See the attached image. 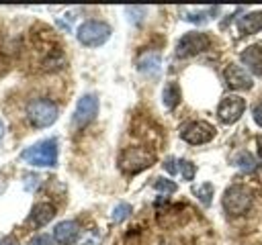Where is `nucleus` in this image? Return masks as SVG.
I'll use <instances>...</instances> for the list:
<instances>
[{"instance_id": "nucleus-1", "label": "nucleus", "mask_w": 262, "mask_h": 245, "mask_svg": "<svg viewBox=\"0 0 262 245\" xmlns=\"http://www.w3.org/2000/svg\"><path fill=\"white\" fill-rule=\"evenodd\" d=\"M20 159L31 165H37V167H55L57 165V141L43 139L31 147L23 149Z\"/></svg>"}, {"instance_id": "nucleus-2", "label": "nucleus", "mask_w": 262, "mask_h": 245, "mask_svg": "<svg viewBox=\"0 0 262 245\" xmlns=\"http://www.w3.org/2000/svg\"><path fill=\"white\" fill-rule=\"evenodd\" d=\"M154 161H156V155L145 147H127L119 155V167L125 174H139L149 165H154Z\"/></svg>"}, {"instance_id": "nucleus-3", "label": "nucleus", "mask_w": 262, "mask_h": 245, "mask_svg": "<svg viewBox=\"0 0 262 245\" xmlns=\"http://www.w3.org/2000/svg\"><path fill=\"white\" fill-rule=\"evenodd\" d=\"M221 204L227 214L239 216V214L248 212V208L252 206V192H250V188H246L242 184H233L223 192Z\"/></svg>"}, {"instance_id": "nucleus-4", "label": "nucleus", "mask_w": 262, "mask_h": 245, "mask_svg": "<svg viewBox=\"0 0 262 245\" xmlns=\"http://www.w3.org/2000/svg\"><path fill=\"white\" fill-rule=\"evenodd\" d=\"M27 118L37 129L51 127L57 120V106H55V102H51L47 98H35L27 106Z\"/></svg>"}, {"instance_id": "nucleus-5", "label": "nucleus", "mask_w": 262, "mask_h": 245, "mask_svg": "<svg viewBox=\"0 0 262 245\" xmlns=\"http://www.w3.org/2000/svg\"><path fill=\"white\" fill-rule=\"evenodd\" d=\"M76 37L82 45L86 47H100L108 41L111 37V27L102 20H86L78 27Z\"/></svg>"}, {"instance_id": "nucleus-6", "label": "nucleus", "mask_w": 262, "mask_h": 245, "mask_svg": "<svg viewBox=\"0 0 262 245\" xmlns=\"http://www.w3.org/2000/svg\"><path fill=\"white\" fill-rule=\"evenodd\" d=\"M209 45H211V39L205 33H199V31L184 33L178 39V43H176V57H192V55H199L205 49H209Z\"/></svg>"}, {"instance_id": "nucleus-7", "label": "nucleus", "mask_w": 262, "mask_h": 245, "mask_svg": "<svg viewBox=\"0 0 262 245\" xmlns=\"http://www.w3.org/2000/svg\"><path fill=\"white\" fill-rule=\"evenodd\" d=\"M215 127L207 120H190L180 129V137L190 145H203L209 143L215 137Z\"/></svg>"}, {"instance_id": "nucleus-8", "label": "nucleus", "mask_w": 262, "mask_h": 245, "mask_svg": "<svg viewBox=\"0 0 262 245\" xmlns=\"http://www.w3.org/2000/svg\"><path fill=\"white\" fill-rule=\"evenodd\" d=\"M244 110H246V100L242 96H237V94H229L219 102L217 116H219V120L223 125H233V122H237L242 118Z\"/></svg>"}, {"instance_id": "nucleus-9", "label": "nucleus", "mask_w": 262, "mask_h": 245, "mask_svg": "<svg viewBox=\"0 0 262 245\" xmlns=\"http://www.w3.org/2000/svg\"><path fill=\"white\" fill-rule=\"evenodd\" d=\"M98 114V98L96 94H84L74 110V125L76 127H86L88 122H92Z\"/></svg>"}, {"instance_id": "nucleus-10", "label": "nucleus", "mask_w": 262, "mask_h": 245, "mask_svg": "<svg viewBox=\"0 0 262 245\" xmlns=\"http://www.w3.org/2000/svg\"><path fill=\"white\" fill-rule=\"evenodd\" d=\"M223 78H225L227 86L233 88V90H250V88L254 86L252 76H250L242 65H235V63H229V65L223 69Z\"/></svg>"}, {"instance_id": "nucleus-11", "label": "nucleus", "mask_w": 262, "mask_h": 245, "mask_svg": "<svg viewBox=\"0 0 262 245\" xmlns=\"http://www.w3.org/2000/svg\"><path fill=\"white\" fill-rule=\"evenodd\" d=\"M78 235H80V227H78L76 220H61L53 229V239L59 245H72V243H76Z\"/></svg>"}, {"instance_id": "nucleus-12", "label": "nucleus", "mask_w": 262, "mask_h": 245, "mask_svg": "<svg viewBox=\"0 0 262 245\" xmlns=\"http://www.w3.org/2000/svg\"><path fill=\"white\" fill-rule=\"evenodd\" d=\"M160 63H162V57H160V51H143L139 57H137V71L143 74V76H160Z\"/></svg>"}, {"instance_id": "nucleus-13", "label": "nucleus", "mask_w": 262, "mask_h": 245, "mask_svg": "<svg viewBox=\"0 0 262 245\" xmlns=\"http://www.w3.org/2000/svg\"><path fill=\"white\" fill-rule=\"evenodd\" d=\"M53 214H55L53 204H49V202H39V204H35L33 210L29 212L27 225H31L33 229H39V227L47 225V223L53 218Z\"/></svg>"}, {"instance_id": "nucleus-14", "label": "nucleus", "mask_w": 262, "mask_h": 245, "mask_svg": "<svg viewBox=\"0 0 262 245\" xmlns=\"http://www.w3.org/2000/svg\"><path fill=\"white\" fill-rule=\"evenodd\" d=\"M242 63L256 76H262V45H250L239 55Z\"/></svg>"}, {"instance_id": "nucleus-15", "label": "nucleus", "mask_w": 262, "mask_h": 245, "mask_svg": "<svg viewBox=\"0 0 262 245\" xmlns=\"http://www.w3.org/2000/svg\"><path fill=\"white\" fill-rule=\"evenodd\" d=\"M235 27L242 35H254V33L262 31V12L256 10V12H248V14L239 16Z\"/></svg>"}, {"instance_id": "nucleus-16", "label": "nucleus", "mask_w": 262, "mask_h": 245, "mask_svg": "<svg viewBox=\"0 0 262 245\" xmlns=\"http://www.w3.org/2000/svg\"><path fill=\"white\" fill-rule=\"evenodd\" d=\"M162 100H164V106H166V108H176L178 102H180V86H178L176 82H168V84L164 86Z\"/></svg>"}, {"instance_id": "nucleus-17", "label": "nucleus", "mask_w": 262, "mask_h": 245, "mask_svg": "<svg viewBox=\"0 0 262 245\" xmlns=\"http://www.w3.org/2000/svg\"><path fill=\"white\" fill-rule=\"evenodd\" d=\"M233 161L242 172H254L256 169V159H254V155L250 151H239Z\"/></svg>"}, {"instance_id": "nucleus-18", "label": "nucleus", "mask_w": 262, "mask_h": 245, "mask_svg": "<svg viewBox=\"0 0 262 245\" xmlns=\"http://www.w3.org/2000/svg\"><path fill=\"white\" fill-rule=\"evenodd\" d=\"M192 192H194V196H196L205 206L211 204V198H213V186H211L209 182H205V184H201V186H194Z\"/></svg>"}, {"instance_id": "nucleus-19", "label": "nucleus", "mask_w": 262, "mask_h": 245, "mask_svg": "<svg viewBox=\"0 0 262 245\" xmlns=\"http://www.w3.org/2000/svg\"><path fill=\"white\" fill-rule=\"evenodd\" d=\"M209 12H215V8H203V10H184V16L182 18H186V20H190V22H207L211 16H209Z\"/></svg>"}, {"instance_id": "nucleus-20", "label": "nucleus", "mask_w": 262, "mask_h": 245, "mask_svg": "<svg viewBox=\"0 0 262 245\" xmlns=\"http://www.w3.org/2000/svg\"><path fill=\"white\" fill-rule=\"evenodd\" d=\"M131 204L129 202H119L115 208H113V212H111V218H113V223H123L129 214H131Z\"/></svg>"}, {"instance_id": "nucleus-21", "label": "nucleus", "mask_w": 262, "mask_h": 245, "mask_svg": "<svg viewBox=\"0 0 262 245\" xmlns=\"http://www.w3.org/2000/svg\"><path fill=\"white\" fill-rule=\"evenodd\" d=\"M154 190L162 192V194H174L178 190V186L172 182V180H166V178H156L154 182Z\"/></svg>"}, {"instance_id": "nucleus-22", "label": "nucleus", "mask_w": 262, "mask_h": 245, "mask_svg": "<svg viewBox=\"0 0 262 245\" xmlns=\"http://www.w3.org/2000/svg\"><path fill=\"white\" fill-rule=\"evenodd\" d=\"M178 172L182 174V178L184 180H192L194 178V174H196V167H194V163L192 161H186V159H180L178 161Z\"/></svg>"}, {"instance_id": "nucleus-23", "label": "nucleus", "mask_w": 262, "mask_h": 245, "mask_svg": "<svg viewBox=\"0 0 262 245\" xmlns=\"http://www.w3.org/2000/svg\"><path fill=\"white\" fill-rule=\"evenodd\" d=\"M29 245H53V239L49 235H45V233H39L29 241Z\"/></svg>"}, {"instance_id": "nucleus-24", "label": "nucleus", "mask_w": 262, "mask_h": 245, "mask_svg": "<svg viewBox=\"0 0 262 245\" xmlns=\"http://www.w3.org/2000/svg\"><path fill=\"white\" fill-rule=\"evenodd\" d=\"M162 167L170 174V176H174V174H178V159H174V157H168L164 163H162Z\"/></svg>"}, {"instance_id": "nucleus-25", "label": "nucleus", "mask_w": 262, "mask_h": 245, "mask_svg": "<svg viewBox=\"0 0 262 245\" xmlns=\"http://www.w3.org/2000/svg\"><path fill=\"white\" fill-rule=\"evenodd\" d=\"M252 118L258 127H262V102H258L254 108H252Z\"/></svg>"}, {"instance_id": "nucleus-26", "label": "nucleus", "mask_w": 262, "mask_h": 245, "mask_svg": "<svg viewBox=\"0 0 262 245\" xmlns=\"http://www.w3.org/2000/svg\"><path fill=\"white\" fill-rule=\"evenodd\" d=\"M0 245H18V241H16L14 235H6V237L0 239Z\"/></svg>"}, {"instance_id": "nucleus-27", "label": "nucleus", "mask_w": 262, "mask_h": 245, "mask_svg": "<svg viewBox=\"0 0 262 245\" xmlns=\"http://www.w3.org/2000/svg\"><path fill=\"white\" fill-rule=\"evenodd\" d=\"M82 245H100V237L98 235H90Z\"/></svg>"}, {"instance_id": "nucleus-28", "label": "nucleus", "mask_w": 262, "mask_h": 245, "mask_svg": "<svg viewBox=\"0 0 262 245\" xmlns=\"http://www.w3.org/2000/svg\"><path fill=\"white\" fill-rule=\"evenodd\" d=\"M256 143H258V155H260V159H262V135L256 137Z\"/></svg>"}, {"instance_id": "nucleus-29", "label": "nucleus", "mask_w": 262, "mask_h": 245, "mask_svg": "<svg viewBox=\"0 0 262 245\" xmlns=\"http://www.w3.org/2000/svg\"><path fill=\"white\" fill-rule=\"evenodd\" d=\"M2 137H4V122H2V118H0V141H2Z\"/></svg>"}]
</instances>
